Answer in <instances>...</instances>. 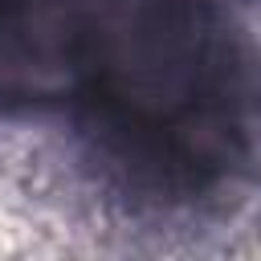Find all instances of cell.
I'll return each instance as SVG.
<instances>
[{
	"label": "cell",
	"mask_w": 261,
	"mask_h": 261,
	"mask_svg": "<svg viewBox=\"0 0 261 261\" xmlns=\"http://www.w3.org/2000/svg\"><path fill=\"white\" fill-rule=\"evenodd\" d=\"M69 102L106 175L147 200L220 188L261 135V73L220 0H106Z\"/></svg>",
	"instance_id": "cell-1"
},
{
	"label": "cell",
	"mask_w": 261,
	"mask_h": 261,
	"mask_svg": "<svg viewBox=\"0 0 261 261\" xmlns=\"http://www.w3.org/2000/svg\"><path fill=\"white\" fill-rule=\"evenodd\" d=\"M106 0H0V106L69 102Z\"/></svg>",
	"instance_id": "cell-2"
}]
</instances>
